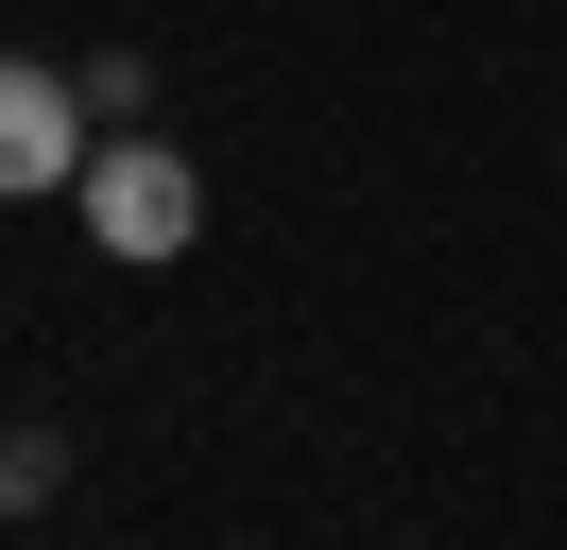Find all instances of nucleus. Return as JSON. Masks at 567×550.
Here are the masks:
<instances>
[{
  "label": "nucleus",
  "mask_w": 567,
  "mask_h": 550,
  "mask_svg": "<svg viewBox=\"0 0 567 550\" xmlns=\"http://www.w3.org/2000/svg\"><path fill=\"white\" fill-rule=\"evenodd\" d=\"M86 241H104V258H189V241H207V172L173 155V138L155 121H121V138H86Z\"/></svg>",
  "instance_id": "1"
},
{
  "label": "nucleus",
  "mask_w": 567,
  "mask_h": 550,
  "mask_svg": "<svg viewBox=\"0 0 567 550\" xmlns=\"http://www.w3.org/2000/svg\"><path fill=\"white\" fill-rule=\"evenodd\" d=\"M70 172H86V86L35 69V52H0V206L70 190Z\"/></svg>",
  "instance_id": "2"
},
{
  "label": "nucleus",
  "mask_w": 567,
  "mask_h": 550,
  "mask_svg": "<svg viewBox=\"0 0 567 550\" xmlns=\"http://www.w3.org/2000/svg\"><path fill=\"white\" fill-rule=\"evenodd\" d=\"M52 481H70V447H52V430H0V516H35Z\"/></svg>",
  "instance_id": "3"
}]
</instances>
